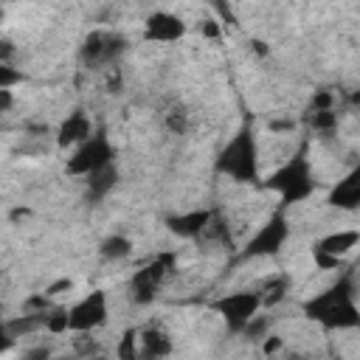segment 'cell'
<instances>
[{
	"mask_svg": "<svg viewBox=\"0 0 360 360\" xmlns=\"http://www.w3.org/2000/svg\"><path fill=\"white\" fill-rule=\"evenodd\" d=\"M301 312L315 321L318 326L329 332H346L360 326V309H357V284L352 273H343L332 287L323 292H315L301 304Z\"/></svg>",
	"mask_w": 360,
	"mask_h": 360,
	"instance_id": "cell-1",
	"label": "cell"
},
{
	"mask_svg": "<svg viewBox=\"0 0 360 360\" xmlns=\"http://www.w3.org/2000/svg\"><path fill=\"white\" fill-rule=\"evenodd\" d=\"M214 169H217V174H222L233 183H242V186L259 183V138H256V124L250 115L242 118L236 132L217 152Z\"/></svg>",
	"mask_w": 360,
	"mask_h": 360,
	"instance_id": "cell-2",
	"label": "cell"
},
{
	"mask_svg": "<svg viewBox=\"0 0 360 360\" xmlns=\"http://www.w3.org/2000/svg\"><path fill=\"white\" fill-rule=\"evenodd\" d=\"M259 186L267 188V191H276L278 200H281V208H290L295 202L309 200L312 191H315V186H318V180H315V172H312V160H309L307 146H301L276 172H270L264 180H259Z\"/></svg>",
	"mask_w": 360,
	"mask_h": 360,
	"instance_id": "cell-3",
	"label": "cell"
},
{
	"mask_svg": "<svg viewBox=\"0 0 360 360\" xmlns=\"http://www.w3.org/2000/svg\"><path fill=\"white\" fill-rule=\"evenodd\" d=\"M177 270V253L174 250H160L158 256H152L143 267H138L127 284L129 301L135 307H146L158 298V292L163 290V284L172 278V273Z\"/></svg>",
	"mask_w": 360,
	"mask_h": 360,
	"instance_id": "cell-4",
	"label": "cell"
},
{
	"mask_svg": "<svg viewBox=\"0 0 360 360\" xmlns=\"http://www.w3.org/2000/svg\"><path fill=\"white\" fill-rule=\"evenodd\" d=\"M115 158H118L115 143L110 141L107 129L98 127V129H93V135H90L84 143H79V146L68 155L65 172H68L70 177H84V180H87L90 174H96V172L112 166Z\"/></svg>",
	"mask_w": 360,
	"mask_h": 360,
	"instance_id": "cell-5",
	"label": "cell"
},
{
	"mask_svg": "<svg viewBox=\"0 0 360 360\" xmlns=\"http://www.w3.org/2000/svg\"><path fill=\"white\" fill-rule=\"evenodd\" d=\"M129 42L124 34L110 31V28H93L79 48V59L90 70H115L121 56L127 53Z\"/></svg>",
	"mask_w": 360,
	"mask_h": 360,
	"instance_id": "cell-6",
	"label": "cell"
},
{
	"mask_svg": "<svg viewBox=\"0 0 360 360\" xmlns=\"http://www.w3.org/2000/svg\"><path fill=\"white\" fill-rule=\"evenodd\" d=\"M290 239V222H287V214H284V208H278V211H273L256 231H253V236L242 245V250H239V262H253V259H267V256H276V253H281V248H284V242Z\"/></svg>",
	"mask_w": 360,
	"mask_h": 360,
	"instance_id": "cell-7",
	"label": "cell"
},
{
	"mask_svg": "<svg viewBox=\"0 0 360 360\" xmlns=\"http://www.w3.org/2000/svg\"><path fill=\"white\" fill-rule=\"evenodd\" d=\"M211 309L225 321V329L231 335H242L245 326L262 312V301L256 290H233L211 301Z\"/></svg>",
	"mask_w": 360,
	"mask_h": 360,
	"instance_id": "cell-8",
	"label": "cell"
},
{
	"mask_svg": "<svg viewBox=\"0 0 360 360\" xmlns=\"http://www.w3.org/2000/svg\"><path fill=\"white\" fill-rule=\"evenodd\" d=\"M360 231L354 228H340L332 233H323L321 239L312 242V259L318 270H340L346 267V256L357 248Z\"/></svg>",
	"mask_w": 360,
	"mask_h": 360,
	"instance_id": "cell-9",
	"label": "cell"
},
{
	"mask_svg": "<svg viewBox=\"0 0 360 360\" xmlns=\"http://www.w3.org/2000/svg\"><path fill=\"white\" fill-rule=\"evenodd\" d=\"M110 318V298L104 290H90L68 307V332H96Z\"/></svg>",
	"mask_w": 360,
	"mask_h": 360,
	"instance_id": "cell-10",
	"label": "cell"
},
{
	"mask_svg": "<svg viewBox=\"0 0 360 360\" xmlns=\"http://www.w3.org/2000/svg\"><path fill=\"white\" fill-rule=\"evenodd\" d=\"M186 22L183 17L172 14V11H152L146 20H143V42H152V45H172V42H180L186 37Z\"/></svg>",
	"mask_w": 360,
	"mask_h": 360,
	"instance_id": "cell-11",
	"label": "cell"
},
{
	"mask_svg": "<svg viewBox=\"0 0 360 360\" xmlns=\"http://www.w3.org/2000/svg\"><path fill=\"white\" fill-rule=\"evenodd\" d=\"M135 335H138V360H166L174 352V340L169 329L158 321L146 326H135Z\"/></svg>",
	"mask_w": 360,
	"mask_h": 360,
	"instance_id": "cell-12",
	"label": "cell"
},
{
	"mask_svg": "<svg viewBox=\"0 0 360 360\" xmlns=\"http://www.w3.org/2000/svg\"><path fill=\"white\" fill-rule=\"evenodd\" d=\"M93 121L84 110H73L68 112V118H62V124L56 127V146L59 149H76L79 143H84L90 135H93Z\"/></svg>",
	"mask_w": 360,
	"mask_h": 360,
	"instance_id": "cell-13",
	"label": "cell"
},
{
	"mask_svg": "<svg viewBox=\"0 0 360 360\" xmlns=\"http://www.w3.org/2000/svg\"><path fill=\"white\" fill-rule=\"evenodd\" d=\"M208 219H211V208H191V211L169 214L163 219V225L177 239H200L202 231H205V225H208Z\"/></svg>",
	"mask_w": 360,
	"mask_h": 360,
	"instance_id": "cell-14",
	"label": "cell"
},
{
	"mask_svg": "<svg viewBox=\"0 0 360 360\" xmlns=\"http://www.w3.org/2000/svg\"><path fill=\"white\" fill-rule=\"evenodd\" d=\"M326 205L340 211H357L360 208V166H352L326 194Z\"/></svg>",
	"mask_w": 360,
	"mask_h": 360,
	"instance_id": "cell-15",
	"label": "cell"
},
{
	"mask_svg": "<svg viewBox=\"0 0 360 360\" xmlns=\"http://www.w3.org/2000/svg\"><path fill=\"white\" fill-rule=\"evenodd\" d=\"M290 290H292V281H290L287 273L270 276V278L256 290V292H259V301H262V309H276V307L290 295Z\"/></svg>",
	"mask_w": 360,
	"mask_h": 360,
	"instance_id": "cell-16",
	"label": "cell"
},
{
	"mask_svg": "<svg viewBox=\"0 0 360 360\" xmlns=\"http://www.w3.org/2000/svg\"><path fill=\"white\" fill-rule=\"evenodd\" d=\"M118 166L112 163V166H107V169H101V172H96V174H90L84 183H87V200L90 202H101L115 186H118Z\"/></svg>",
	"mask_w": 360,
	"mask_h": 360,
	"instance_id": "cell-17",
	"label": "cell"
},
{
	"mask_svg": "<svg viewBox=\"0 0 360 360\" xmlns=\"http://www.w3.org/2000/svg\"><path fill=\"white\" fill-rule=\"evenodd\" d=\"M98 256H101L104 262H124V259L132 256V239L124 236V233H110V236L101 239Z\"/></svg>",
	"mask_w": 360,
	"mask_h": 360,
	"instance_id": "cell-18",
	"label": "cell"
},
{
	"mask_svg": "<svg viewBox=\"0 0 360 360\" xmlns=\"http://www.w3.org/2000/svg\"><path fill=\"white\" fill-rule=\"evenodd\" d=\"M6 326H8V332L20 340V338H25V335H34V332H42V329H45V312H42V315H37V312H20L17 318L6 321Z\"/></svg>",
	"mask_w": 360,
	"mask_h": 360,
	"instance_id": "cell-19",
	"label": "cell"
},
{
	"mask_svg": "<svg viewBox=\"0 0 360 360\" xmlns=\"http://www.w3.org/2000/svg\"><path fill=\"white\" fill-rule=\"evenodd\" d=\"M200 239H205V242H219V245H231L228 217H225L219 208H211V219H208V225H205V231H202Z\"/></svg>",
	"mask_w": 360,
	"mask_h": 360,
	"instance_id": "cell-20",
	"label": "cell"
},
{
	"mask_svg": "<svg viewBox=\"0 0 360 360\" xmlns=\"http://www.w3.org/2000/svg\"><path fill=\"white\" fill-rule=\"evenodd\" d=\"M304 121L312 132L318 135H332L338 129V121H340V112L338 110H318V112H304Z\"/></svg>",
	"mask_w": 360,
	"mask_h": 360,
	"instance_id": "cell-21",
	"label": "cell"
},
{
	"mask_svg": "<svg viewBox=\"0 0 360 360\" xmlns=\"http://www.w3.org/2000/svg\"><path fill=\"white\" fill-rule=\"evenodd\" d=\"M42 332H48V335H65L68 332V307L53 304L45 312V329Z\"/></svg>",
	"mask_w": 360,
	"mask_h": 360,
	"instance_id": "cell-22",
	"label": "cell"
},
{
	"mask_svg": "<svg viewBox=\"0 0 360 360\" xmlns=\"http://www.w3.org/2000/svg\"><path fill=\"white\" fill-rule=\"evenodd\" d=\"M115 354H118V360H138V335H135V326L124 329V335L118 338Z\"/></svg>",
	"mask_w": 360,
	"mask_h": 360,
	"instance_id": "cell-23",
	"label": "cell"
},
{
	"mask_svg": "<svg viewBox=\"0 0 360 360\" xmlns=\"http://www.w3.org/2000/svg\"><path fill=\"white\" fill-rule=\"evenodd\" d=\"M163 124H166V129L172 132V135H183L186 129H188V112H186V107H172L166 115H163Z\"/></svg>",
	"mask_w": 360,
	"mask_h": 360,
	"instance_id": "cell-24",
	"label": "cell"
},
{
	"mask_svg": "<svg viewBox=\"0 0 360 360\" xmlns=\"http://www.w3.org/2000/svg\"><path fill=\"white\" fill-rule=\"evenodd\" d=\"M309 112H318V110H338V98L332 90H315L309 104H307Z\"/></svg>",
	"mask_w": 360,
	"mask_h": 360,
	"instance_id": "cell-25",
	"label": "cell"
},
{
	"mask_svg": "<svg viewBox=\"0 0 360 360\" xmlns=\"http://www.w3.org/2000/svg\"><path fill=\"white\" fill-rule=\"evenodd\" d=\"M28 76L14 68V65H0V90H14L17 84H22Z\"/></svg>",
	"mask_w": 360,
	"mask_h": 360,
	"instance_id": "cell-26",
	"label": "cell"
},
{
	"mask_svg": "<svg viewBox=\"0 0 360 360\" xmlns=\"http://www.w3.org/2000/svg\"><path fill=\"white\" fill-rule=\"evenodd\" d=\"M281 349H284V338H281V335H264V338H262V352H264L267 357L278 354Z\"/></svg>",
	"mask_w": 360,
	"mask_h": 360,
	"instance_id": "cell-27",
	"label": "cell"
},
{
	"mask_svg": "<svg viewBox=\"0 0 360 360\" xmlns=\"http://www.w3.org/2000/svg\"><path fill=\"white\" fill-rule=\"evenodd\" d=\"M14 346H17V338L8 332L6 321H0V357H3V354H8Z\"/></svg>",
	"mask_w": 360,
	"mask_h": 360,
	"instance_id": "cell-28",
	"label": "cell"
},
{
	"mask_svg": "<svg viewBox=\"0 0 360 360\" xmlns=\"http://www.w3.org/2000/svg\"><path fill=\"white\" fill-rule=\"evenodd\" d=\"M14 56H17V48L11 39L0 37V65H14Z\"/></svg>",
	"mask_w": 360,
	"mask_h": 360,
	"instance_id": "cell-29",
	"label": "cell"
},
{
	"mask_svg": "<svg viewBox=\"0 0 360 360\" xmlns=\"http://www.w3.org/2000/svg\"><path fill=\"white\" fill-rule=\"evenodd\" d=\"M200 34L208 37V39H217V37H222V25L217 20H202L200 22Z\"/></svg>",
	"mask_w": 360,
	"mask_h": 360,
	"instance_id": "cell-30",
	"label": "cell"
},
{
	"mask_svg": "<svg viewBox=\"0 0 360 360\" xmlns=\"http://www.w3.org/2000/svg\"><path fill=\"white\" fill-rule=\"evenodd\" d=\"M70 287H73V281H70V278H59L56 284L45 287V295H48V298H53L56 292H62V290H70Z\"/></svg>",
	"mask_w": 360,
	"mask_h": 360,
	"instance_id": "cell-31",
	"label": "cell"
},
{
	"mask_svg": "<svg viewBox=\"0 0 360 360\" xmlns=\"http://www.w3.org/2000/svg\"><path fill=\"white\" fill-rule=\"evenodd\" d=\"M14 107V90H0V112H8Z\"/></svg>",
	"mask_w": 360,
	"mask_h": 360,
	"instance_id": "cell-32",
	"label": "cell"
},
{
	"mask_svg": "<svg viewBox=\"0 0 360 360\" xmlns=\"http://www.w3.org/2000/svg\"><path fill=\"white\" fill-rule=\"evenodd\" d=\"M25 360H51V349L37 346V349H31V352L25 354Z\"/></svg>",
	"mask_w": 360,
	"mask_h": 360,
	"instance_id": "cell-33",
	"label": "cell"
}]
</instances>
